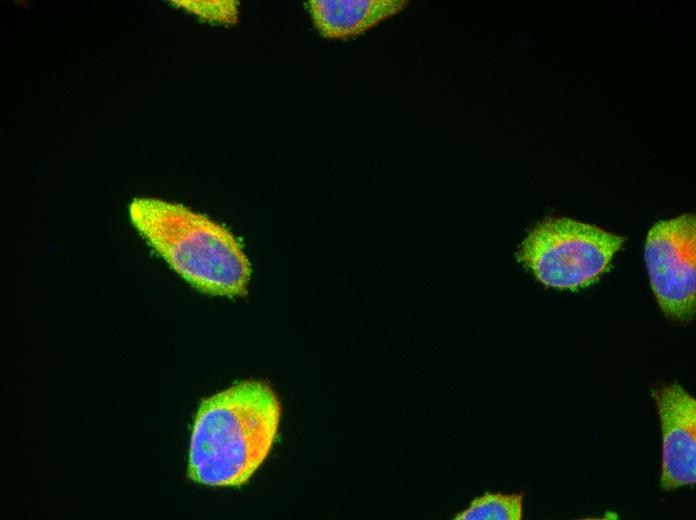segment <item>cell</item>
Listing matches in <instances>:
<instances>
[{
  "mask_svg": "<svg viewBox=\"0 0 696 520\" xmlns=\"http://www.w3.org/2000/svg\"><path fill=\"white\" fill-rule=\"evenodd\" d=\"M696 219L691 213L660 220L648 232L645 262L662 312L687 322L695 315Z\"/></svg>",
  "mask_w": 696,
  "mask_h": 520,
  "instance_id": "cell-4",
  "label": "cell"
},
{
  "mask_svg": "<svg viewBox=\"0 0 696 520\" xmlns=\"http://www.w3.org/2000/svg\"><path fill=\"white\" fill-rule=\"evenodd\" d=\"M280 419V402L262 381H242L203 399L190 436L189 478L214 487L247 483L268 457Z\"/></svg>",
  "mask_w": 696,
  "mask_h": 520,
  "instance_id": "cell-1",
  "label": "cell"
},
{
  "mask_svg": "<svg viewBox=\"0 0 696 520\" xmlns=\"http://www.w3.org/2000/svg\"><path fill=\"white\" fill-rule=\"evenodd\" d=\"M523 493L503 494L485 492L473 499L454 520H521L523 518Z\"/></svg>",
  "mask_w": 696,
  "mask_h": 520,
  "instance_id": "cell-7",
  "label": "cell"
},
{
  "mask_svg": "<svg viewBox=\"0 0 696 520\" xmlns=\"http://www.w3.org/2000/svg\"><path fill=\"white\" fill-rule=\"evenodd\" d=\"M408 0H310L306 6L317 31L328 39H349L403 11Z\"/></svg>",
  "mask_w": 696,
  "mask_h": 520,
  "instance_id": "cell-6",
  "label": "cell"
},
{
  "mask_svg": "<svg viewBox=\"0 0 696 520\" xmlns=\"http://www.w3.org/2000/svg\"><path fill=\"white\" fill-rule=\"evenodd\" d=\"M173 5L181 8L204 21L225 25L236 24L239 20V4L232 0L218 1H172Z\"/></svg>",
  "mask_w": 696,
  "mask_h": 520,
  "instance_id": "cell-8",
  "label": "cell"
},
{
  "mask_svg": "<svg viewBox=\"0 0 696 520\" xmlns=\"http://www.w3.org/2000/svg\"><path fill=\"white\" fill-rule=\"evenodd\" d=\"M130 221L146 242L184 280L216 296L247 293L251 264L240 240L223 224L183 204L134 198Z\"/></svg>",
  "mask_w": 696,
  "mask_h": 520,
  "instance_id": "cell-2",
  "label": "cell"
},
{
  "mask_svg": "<svg viewBox=\"0 0 696 520\" xmlns=\"http://www.w3.org/2000/svg\"><path fill=\"white\" fill-rule=\"evenodd\" d=\"M662 429L660 486L670 491L696 482V400L677 382L652 390Z\"/></svg>",
  "mask_w": 696,
  "mask_h": 520,
  "instance_id": "cell-5",
  "label": "cell"
},
{
  "mask_svg": "<svg viewBox=\"0 0 696 520\" xmlns=\"http://www.w3.org/2000/svg\"><path fill=\"white\" fill-rule=\"evenodd\" d=\"M625 238L567 217L536 224L520 245L517 259L542 284L578 290L599 280Z\"/></svg>",
  "mask_w": 696,
  "mask_h": 520,
  "instance_id": "cell-3",
  "label": "cell"
}]
</instances>
